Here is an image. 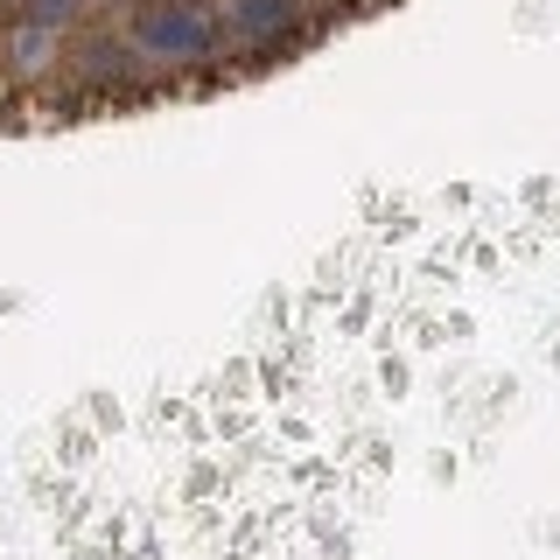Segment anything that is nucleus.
<instances>
[{
	"label": "nucleus",
	"mask_w": 560,
	"mask_h": 560,
	"mask_svg": "<svg viewBox=\"0 0 560 560\" xmlns=\"http://www.w3.org/2000/svg\"><path fill=\"white\" fill-rule=\"evenodd\" d=\"M224 22H232L245 43H273L302 22V0H224Z\"/></svg>",
	"instance_id": "nucleus-2"
},
{
	"label": "nucleus",
	"mask_w": 560,
	"mask_h": 560,
	"mask_svg": "<svg viewBox=\"0 0 560 560\" xmlns=\"http://www.w3.org/2000/svg\"><path fill=\"white\" fill-rule=\"evenodd\" d=\"M133 43L148 49V57L197 63V57H210V43H218V14L197 8V0H148V8L133 14Z\"/></svg>",
	"instance_id": "nucleus-1"
}]
</instances>
